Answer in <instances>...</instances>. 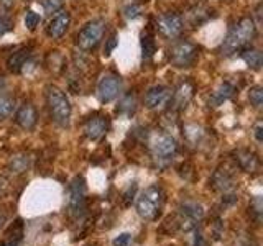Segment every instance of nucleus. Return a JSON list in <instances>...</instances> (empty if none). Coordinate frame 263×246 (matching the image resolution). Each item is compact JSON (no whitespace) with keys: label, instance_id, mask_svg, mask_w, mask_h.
Listing matches in <instances>:
<instances>
[{"label":"nucleus","instance_id":"nucleus-27","mask_svg":"<svg viewBox=\"0 0 263 246\" xmlns=\"http://www.w3.org/2000/svg\"><path fill=\"white\" fill-rule=\"evenodd\" d=\"M132 243V235L123 232V233H119L117 236L112 240V246H128Z\"/></svg>","mask_w":263,"mask_h":246},{"label":"nucleus","instance_id":"nucleus-20","mask_svg":"<svg viewBox=\"0 0 263 246\" xmlns=\"http://www.w3.org/2000/svg\"><path fill=\"white\" fill-rule=\"evenodd\" d=\"M242 59L250 66V68L253 69H260L261 66V53L258 51V49H253V48H245L242 49Z\"/></svg>","mask_w":263,"mask_h":246},{"label":"nucleus","instance_id":"nucleus-24","mask_svg":"<svg viewBox=\"0 0 263 246\" xmlns=\"http://www.w3.org/2000/svg\"><path fill=\"white\" fill-rule=\"evenodd\" d=\"M40 4H41V7H43L45 13L53 15V13L61 10L64 0H40Z\"/></svg>","mask_w":263,"mask_h":246},{"label":"nucleus","instance_id":"nucleus-19","mask_svg":"<svg viewBox=\"0 0 263 246\" xmlns=\"http://www.w3.org/2000/svg\"><path fill=\"white\" fill-rule=\"evenodd\" d=\"M234 92H235V87L230 84V82H222V84L212 92L209 102L212 104V107H220L234 95Z\"/></svg>","mask_w":263,"mask_h":246},{"label":"nucleus","instance_id":"nucleus-22","mask_svg":"<svg viewBox=\"0 0 263 246\" xmlns=\"http://www.w3.org/2000/svg\"><path fill=\"white\" fill-rule=\"evenodd\" d=\"M155 53H156V43H155L153 36L143 35L142 36V56H143V59L150 61L155 56Z\"/></svg>","mask_w":263,"mask_h":246},{"label":"nucleus","instance_id":"nucleus-1","mask_svg":"<svg viewBox=\"0 0 263 246\" xmlns=\"http://www.w3.org/2000/svg\"><path fill=\"white\" fill-rule=\"evenodd\" d=\"M255 36H257V25L250 16H245V18L238 20L227 33L224 43L220 46L222 53L234 54L235 51H242L252 43Z\"/></svg>","mask_w":263,"mask_h":246},{"label":"nucleus","instance_id":"nucleus-12","mask_svg":"<svg viewBox=\"0 0 263 246\" xmlns=\"http://www.w3.org/2000/svg\"><path fill=\"white\" fill-rule=\"evenodd\" d=\"M71 25V15L68 10H60L56 12L54 16L49 20L48 27H46V33L49 38L53 39H60L66 31H68Z\"/></svg>","mask_w":263,"mask_h":246},{"label":"nucleus","instance_id":"nucleus-17","mask_svg":"<svg viewBox=\"0 0 263 246\" xmlns=\"http://www.w3.org/2000/svg\"><path fill=\"white\" fill-rule=\"evenodd\" d=\"M193 95H194V86L189 80H184V82H181L178 89L171 94L170 102H173V107H175L176 110H183L186 109V105L193 98Z\"/></svg>","mask_w":263,"mask_h":246},{"label":"nucleus","instance_id":"nucleus-23","mask_svg":"<svg viewBox=\"0 0 263 246\" xmlns=\"http://www.w3.org/2000/svg\"><path fill=\"white\" fill-rule=\"evenodd\" d=\"M249 100L255 109H260L263 105V87L261 86H255L249 90Z\"/></svg>","mask_w":263,"mask_h":246},{"label":"nucleus","instance_id":"nucleus-9","mask_svg":"<svg viewBox=\"0 0 263 246\" xmlns=\"http://www.w3.org/2000/svg\"><path fill=\"white\" fill-rule=\"evenodd\" d=\"M120 89H122L120 79L117 76H114V74H105V76H102L101 80H99L96 94L102 104H109L119 97Z\"/></svg>","mask_w":263,"mask_h":246},{"label":"nucleus","instance_id":"nucleus-7","mask_svg":"<svg viewBox=\"0 0 263 246\" xmlns=\"http://www.w3.org/2000/svg\"><path fill=\"white\" fill-rule=\"evenodd\" d=\"M68 209L72 217H81L86 209V182L82 177H74L68 186Z\"/></svg>","mask_w":263,"mask_h":246},{"label":"nucleus","instance_id":"nucleus-3","mask_svg":"<svg viewBox=\"0 0 263 246\" xmlns=\"http://www.w3.org/2000/svg\"><path fill=\"white\" fill-rule=\"evenodd\" d=\"M46 102H48L49 113H51L53 120L60 127H68L71 121V113H72V107H71L68 95H66L60 87L48 86Z\"/></svg>","mask_w":263,"mask_h":246},{"label":"nucleus","instance_id":"nucleus-30","mask_svg":"<svg viewBox=\"0 0 263 246\" xmlns=\"http://www.w3.org/2000/svg\"><path fill=\"white\" fill-rule=\"evenodd\" d=\"M115 43H117V41H115V36H112V38H110V41H109V48L105 49V54H107V56L110 54V51H112V48L115 46Z\"/></svg>","mask_w":263,"mask_h":246},{"label":"nucleus","instance_id":"nucleus-28","mask_svg":"<svg viewBox=\"0 0 263 246\" xmlns=\"http://www.w3.org/2000/svg\"><path fill=\"white\" fill-rule=\"evenodd\" d=\"M12 28V22L7 18V16H2L0 15V36H4L5 33Z\"/></svg>","mask_w":263,"mask_h":246},{"label":"nucleus","instance_id":"nucleus-13","mask_svg":"<svg viewBox=\"0 0 263 246\" xmlns=\"http://www.w3.org/2000/svg\"><path fill=\"white\" fill-rule=\"evenodd\" d=\"M82 130H84V135L89 139L97 141V139H101L107 133V130H109V120H107V117H104V115H94V117L86 120Z\"/></svg>","mask_w":263,"mask_h":246},{"label":"nucleus","instance_id":"nucleus-18","mask_svg":"<svg viewBox=\"0 0 263 246\" xmlns=\"http://www.w3.org/2000/svg\"><path fill=\"white\" fill-rule=\"evenodd\" d=\"M30 48H22L18 49V51H15L10 57L7 59V68L8 71H12V72H20L25 66H27L28 59H30Z\"/></svg>","mask_w":263,"mask_h":246},{"label":"nucleus","instance_id":"nucleus-11","mask_svg":"<svg viewBox=\"0 0 263 246\" xmlns=\"http://www.w3.org/2000/svg\"><path fill=\"white\" fill-rule=\"evenodd\" d=\"M178 215H179V223H181V227H183L184 230H189V228L196 227L202 220L204 210H202V207H201L199 203H196V202H186V203H183L179 207Z\"/></svg>","mask_w":263,"mask_h":246},{"label":"nucleus","instance_id":"nucleus-5","mask_svg":"<svg viewBox=\"0 0 263 246\" xmlns=\"http://www.w3.org/2000/svg\"><path fill=\"white\" fill-rule=\"evenodd\" d=\"M197 46L193 45L191 41H178L171 48H170V63L175 66V68H191V66L197 61Z\"/></svg>","mask_w":263,"mask_h":246},{"label":"nucleus","instance_id":"nucleus-14","mask_svg":"<svg viewBox=\"0 0 263 246\" xmlns=\"http://www.w3.org/2000/svg\"><path fill=\"white\" fill-rule=\"evenodd\" d=\"M15 121H16V125L23 130L35 128L36 121H38L36 107L30 102H25L23 105H20L18 110H16V113H15Z\"/></svg>","mask_w":263,"mask_h":246},{"label":"nucleus","instance_id":"nucleus-4","mask_svg":"<svg viewBox=\"0 0 263 246\" xmlns=\"http://www.w3.org/2000/svg\"><path fill=\"white\" fill-rule=\"evenodd\" d=\"M148 145H150V151H152L153 159L156 161V164H158L160 168L170 164L178 151L176 139L170 133H166V131H160V130L153 131Z\"/></svg>","mask_w":263,"mask_h":246},{"label":"nucleus","instance_id":"nucleus-31","mask_svg":"<svg viewBox=\"0 0 263 246\" xmlns=\"http://www.w3.org/2000/svg\"><path fill=\"white\" fill-rule=\"evenodd\" d=\"M4 221H5V213H2V212H0V227H2V223H4Z\"/></svg>","mask_w":263,"mask_h":246},{"label":"nucleus","instance_id":"nucleus-6","mask_svg":"<svg viewBox=\"0 0 263 246\" xmlns=\"http://www.w3.org/2000/svg\"><path fill=\"white\" fill-rule=\"evenodd\" d=\"M104 31H105L104 20L87 22L78 33V38H76L78 48L82 49V51H90V49H94L99 43H101Z\"/></svg>","mask_w":263,"mask_h":246},{"label":"nucleus","instance_id":"nucleus-10","mask_svg":"<svg viewBox=\"0 0 263 246\" xmlns=\"http://www.w3.org/2000/svg\"><path fill=\"white\" fill-rule=\"evenodd\" d=\"M171 94L173 90L166 86L163 84H158V86H153L146 90L145 94V104L150 110H161L164 109L170 100H171Z\"/></svg>","mask_w":263,"mask_h":246},{"label":"nucleus","instance_id":"nucleus-15","mask_svg":"<svg viewBox=\"0 0 263 246\" xmlns=\"http://www.w3.org/2000/svg\"><path fill=\"white\" fill-rule=\"evenodd\" d=\"M232 154H234L235 162L238 164V168L243 172H257L260 169V159L253 151L242 150L240 148V150H235Z\"/></svg>","mask_w":263,"mask_h":246},{"label":"nucleus","instance_id":"nucleus-8","mask_svg":"<svg viewBox=\"0 0 263 246\" xmlns=\"http://www.w3.org/2000/svg\"><path fill=\"white\" fill-rule=\"evenodd\" d=\"M156 27H158L160 33L168 39H175L181 35L184 27L183 16L178 15L176 12H166L161 13L156 20Z\"/></svg>","mask_w":263,"mask_h":246},{"label":"nucleus","instance_id":"nucleus-25","mask_svg":"<svg viewBox=\"0 0 263 246\" xmlns=\"http://www.w3.org/2000/svg\"><path fill=\"white\" fill-rule=\"evenodd\" d=\"M40 22H41V16H40L36 12L28 10L27 13H25V27H27L30 31L36 30V27L40 25Z\"/></svg>","mask_w":263,"mask_h":246},{"label":"nucleus","instance_id":"nucleus-2","mask_svg":"<svg viewBox=\"0 0 263 246\" xmlns=\"http://www.w3.org/2000/svg\"><path fill=\"white\" fill-rule=\"evenodd\" d=\"M164 202V192L158 184L148 186L145 191L137 197L135 209L137 213L145 220H156L160 215Z\"/></svg>","mask_w":263,"mask_h":246},{"label":"nucleus","instance_id":"nucleus-21","mask_svg":"<svg viewBox=\"0 0 263 246\" xmlns=\"http://www.w3.org/2000/svg\"><path fill=\"white\" fill-rule=\"evenodd\" d=\"M15 112V98L10 95H0V120L10 118Z\"/></svg>","mask_w":263,"mask_h":246},{"label":"nucleus","instance_id":"nucleus-29","mask_svg":"<svg viewBox=\"0 0 263 246\" xmlns=\"http://www.w3.org/2000/svg\"><path fill=\"white\" fill-rule=\"evenodd\" d=\"M263 127H261V123H258L257 127H255V139H257L258 143H261L263 141Z\"/></svg>","mask_w":263,"mask_h":246},{"label":"nucleus","instance_id":"nucleus-16","mask_svg":"<svg viewBox=\"0 0 263 246\" xmlns=\"http://www.w3.org/2000/svg\"><path fill=\"white\" fill-rule=\"evenodd\" d=\"M212 187L222 192L226 197L234 191V176L227 168H219L212 174Z\"/></svg>","mask_w":263,"mask_h":246},{"label":"nucleus","instance_id":"nucleus-26","mask_svg":"<svg viewBox=\"0 0 263 246\" xmlns=\"http://www.w3.org/2000/svg\"><path fill=\"white\" fill-rule=\"evenodd\" d=\"M10 166L15 172H23V171H27L28 168V158L27 156H16V158L12 159L10 162Z\"/></svg>","mask_w":263,"mask_h":246},{"label":"nucleus","instance_id":"nucleus-32","mask_svg":"<svg viewBox=\"0 0 263 246\" xmlns=\"http://www.w3.org/2000/svg\"><path fill=\"white\" fill-rule=\"evenodd\" d=\"M0 2H2V4H5V5H10V4L13 2V0H0Z\"/></svg>","mask_w":263,"mask_h":246}]
</instances>
